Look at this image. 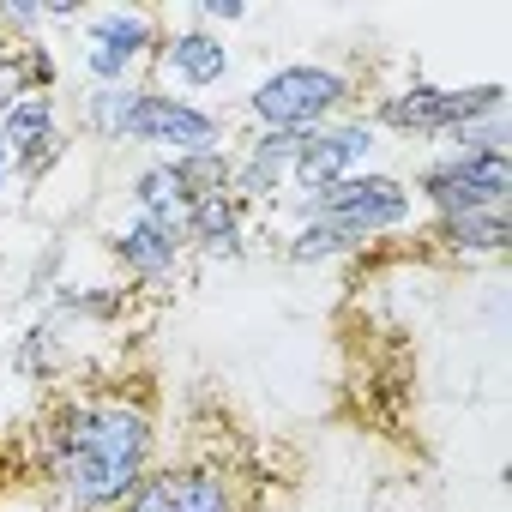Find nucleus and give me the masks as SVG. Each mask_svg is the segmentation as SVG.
<instances>
[{
	"label": "nucleus",
	"mask_w": 512,
	"mask_h": 512,
	"mask_svg": "<svg viewBox=\"0 0 512 512\" xmlns=\"http://www.w3.org/2000/svg\"><path fill=\"white\" fill-rule=\"evenodd\" d=\"M7 181H13V157H7V145H0V193H7Z\"/></svg>",
	"instance_id": "24"
},
{
	"label": "nucleus",
	"mask_w": 512,
	"mask_h": 512,
	"mask_svg": "<svg viewBox=\"0 0 512 512\" xmlns=\"http://www.w3.org/2000/svg\"><path fill=\"white\" fill-rule=\"evenodd\" d=\"M199 19H211V25H241L247 7H241V0H199Z\"/></svg>",
	"instance_id": "23"
},
{
	"label": "nucleus",
	"mask_w": 512,
	"mask_h": 512,
	"mask_svg": "<svg viewBox=\"0 0 512 512\" xmlns=\"http://www.w3.org/2000/svg\"><path fill=\"white\" fill-rule=\"evenodd\" d=\"M7 55H13V43H7V31H0V61H7Z\"/></svg>",
	"instance_id": "25"
},
{
	"label": "nucleus",
	"mask_w": 512,
	"mask_h": 512,
	"mask_svg": "<svg viewBox=\"0 0 512 512\" xmlns=\"http://www.w3.org/2000/svg\"><path fill=\"white\" fill-rule=\"evenodd\" d=\"M127 145H145L157 157H193V151H223V115L187 103V97H169L157 85H145L133 121H127Z\"/></svg>",
	"instance_id": "7"
},
{
	"label": "nucleus",
	"mask_w": 512,
	"mask_h": 512,
	"mask_svg": "<svg viewBox=\"0 0 512 512\" xmlns=\"http://www.w3.org/2000/svg\"><path fill=\"white\" fill-rule=\"evenodd\" d=\"M109 253L127 266V278H139V284H169L175 266L187 260V235H175V229H163V223H151V217H133L127 229L109 235Z\"/></svg>",
	"instance_id": "13"
},
{
	"label": "nucleus",
	"mask_w": 512,
	"mask_h": 512,
	"mask_svg": "<svg viewBox=\"0 0 512 512\" xmlns=\"http://www.w3.org/2000/svg\"><path fill=\"white\" fill-rule=\"evenodd\" d=\"M416 193L434 205V217L506 211V199H512V151H440V157L422 163Z\"/></svg>",
	"instance_id": "5"
},
{
	"label": "nucleus",
	"mask_w": 512,
	"mask_h": 512,
	"mask_svg": "<svg viewBox=\"0 0 512 512\" xmlns=\"http://www.w3.org/2000/svg\"><path fill=\"white\" fill-rule=\"evenodd\" d=\"M428 241L452 260H500L512 247V223L506 211H458V217H434Z\"/></svg>",
	"instance_id": "15"
},
{
	"label": "nucleus",
	"mask_w": 512,
	"mask_h": 512,
	"mask_svg": "<svg viewBox=\"0 0 512 512\" xmlns=\"http://www.w3.org/2000/svg\"><path fill=\"white\" fill-rule=\"evenodd\" d=\"M19 97H31V67H25V49L13 43V55L0 61V115H7Z\"/></svg>",
	"instance_id": "21"
},
{
	"label": "nucleus",
	"mask_w": 512,
	"mask_h": 512,
	"mask_svg": "<svg viewBox=\"0 0 512 512\" xmlns=\"http://www.w3.org/2000/svg\"><path fill=\"white\" fill-rule=\"evenodd\" d=\"M163 31L151 13L115 7V13H91L85 19V43H79V67L91 85H127L151 55H157Z\"/></svg>",
	"instance_id": "6"
},
{
	"label": "nucleus",
	"mask_w": 512,
	"mask_h": 512,
	"mask_svg": "<svg viewBox=\"0 0 512 512\" xmlns=\"http://www.w3.org/2000/svg\"><path fill=\"white\" fill-rule=\"evenodd\" d=\"M410 211H416V193L398 175H368V169L296 199V223H332V229H344L362 247L392 235V229H404Z\"/></svg>",
	"instance_id": "3"
},
{
	"label": "nucleus",
	"mask_w": 512,
	"mask_h": 512,
	"mask_svg": "<svg viewBox=\"0 0 512 512\" xmlns=\"http://www.w3.org/2000/svg\"><path fill=\"white\" fill-rule=\"evenodd\" d=\"M500 109H506V85H464V91H452V85L416 79L404 91H386L368 121L380 133H404V139H452L458 127L488 121Z\"/></svg>",
	"instance_id": "4"
},
{
	"label": "nucleus",
	"mask_w": 512,
	"mask_h": 512,
	"mask_svg": "<svg viewBox=\"0 0 512 512\" xmlns=\"http://www.w3.org/2000/svg\"><path fill=\"white\" fill-rule=\"evenodd\" d=\"M31 512H67V506H61V500H55V506H31Z\"/></svg>",
	"instance_id": "26"
},
{
	"label": "nucleus",
	"mask_w": 512,
	"mask_h": 512,
	"mask_svg": "<svg viewBox=\"0 0 512 512\" xmlns=\"http://www.w3.org/2000/svg\"><path fill=\"white\" fill-rule=\"evenodd\" d=\"M0 145H7V157H13V169L25 181H37L43 169H55L67 157V133H61L55 91H31V97H19L7 115H0Z\"/></svg>",
	"instance_id": "10"
},
{
	"label": "nucleus",
	"mask_w": 512,
	"mask_h": 512,
	"mask_svg": "<svg viewBox=\"0 0 512 512\" xmlns=\"http://www.w3.org/2000/svg\"><path fill=\"white\" fill-rule=\"evenodd\" d=\"M115 512H241V500H235L229 470L169 464V470H145V482Z\"/></svg>",
	"instance_id": "9"
},
{
	"label": "nucleus",
	"mask_w": 512,
	"mask_h": 512,
	"mask_svg": "<svg viewBox=\"0 0 512 512\" xmlns=\"http://www.w3.org/2000/svg\"><path fill=\"white\" fill-rule=\"evenodd\" d=\"M374 151H380V127L368 115H338V121L314 127V133H302L296 139V163H290L296 199L302 193H320V187H332L344 175H362V163Z\"/></svg>",
	"instance_id": "8"
},
{
	"label": "nucleus",
	"mask_w": 512,
	"mask_h": 512,
	"mask_svg": "<svg viewBox=\"0 0 512 512\" xmlns=\"http://www.w3.org/2000/svg\"><path fill=\"white\" fill-rule=\"evenodd\" d=\"M157 422L145 398H73L43 422V476L67 512H115L151 470Z\"/></svg>",
	"instance_id": "1"
},
{
	"label": "nucleus",
	"mask_w": 512,
	"mask_h": 512,
	"mask_svg": "<svg viewBox=\"0 0 512 512\" xmlns=\"http://www.w3.org/2000/svg\"><path fill=\"white\" fill-rule=\"evenodd\" d=\"M350 79L326 61H290L272 67L260 85L247 91V115L260 121L266 133H314L326 121H338L350 109Z\"/></svg>",
	"instance_id": "2"
},
{
	"label": "nucleus",
	"mask_w": 512,
	"mask_h": 512,
	"mask_svg": "<svg viewBox=\"0 0 512 512\" xmlns=\"http://www.w3.org/2000/svg\"><path fill=\"white\" fill-rule=\"evenodd\" d=\"M151 61L163 67V79H175V85H187V91H217V85L229 79V67H235L229 43H223L217 31H205V25H187V31L163 37Z\"/></svg>",
	"instance_id": "12"
},
{
	"label": "nucleus",
	"mask_w": 512,
	"mask_h": 512,
	"mask_svg": "<svg viewBox=\"0 0 512 512\" xmlns=\"http://www.w3.org/2000/svg\"><path fill=\"white\" fill-rule=\"evenodd\" d=\"M55 272H61V241H49V247H43V260L31 266L25 296H55Z\"/></svg>",
	"instance_id": "22"
},
{
	"label": "nucleus",
	"mask_w": 512,
	"mask_h": 512,
	"mask_svg": "<svg viewBox=\"0 0 512 512\" xmlns=\"http://www.w3.org/2000/svg\"><path fill=\"white\" fill-rule=\"evenodd\" d=\"M296 139L302 133H253L241 151H229V193L241 205H260L272 193L290 187V163H296Z\"/></svg>",
	"instance_id": "11"
},
{
	"label": "nucleus",
	"mask_w": 512,
	"mask_h": 512,
	"mask_svg": "<svg viewBox=\"0 0 512 512\" xmlns=\"http://www.w3.org/2000/svg\"><path fill=\"white\" fill-rule=\"evenodd\" d=\"M187 247H199L205 260H241V247H247V205L235 193H199L187 205Z\"/></svg>",
	"instance_id": "14"
},
{
	"label": "nucleus",
	"mask_w": 512,
	"mask_h": 512,
	"mask_svg": "<svg viewBox=\"0 0 512 512\" xmlns=\"http://www.w3.org/2000/svg\"><path fill=\"white\" fill-rule=\"evenodd\" d=\"M61 332H67V326L43 314V320L19 338V350H13V374H25V380H49V374H61V356H67V350H61Z\"/></svg>",
	"instance_id": "20"
},
{
	"label": "nucleus",
	"mask_w": 512,
	"mask_h": 512,
	"mask_svg": "<svg viewBox=\"0 0 512 512\" xmlns=\"http://www.w3.org/2000/svg\"><path fill=\"white\" fill-rule=\"evenodd\" d=\"M362 241H350L344 229H332V223H296L290 229V241H284V260L290 266H332V260H344V253H356Z\"/></svg>",
	"instance_id": "19"
},
{
	"label": "nucleus",
	"mask_w": 512,
	"mask_h": 512,
	"mask_svg": "<svg viewBox=\"0 0 512 512\" xmlns=\"http://www.w3.org/2000/svg\"><path fill=\"white\" fill-rule=\"evenodd\" d=\"M133 217H151V223H163V229H175V235H187V205H193V187L181 181V169L169 163V157H157V163H145L139 175H133Z\"/></svg>",
	"instance_id": "16"
},
{
	"label": "nucleus",
	"mask_w": 512,
	"mask_h": 512,
	"mask_svg": "<svg viewBox=\"0 0 512 512\" xmlns=\"http://www.w3.org/2000/svg\"><path fill=\"white\" fill-rule=\"evenodd\" d=\"M139 97H145V85H139V79H127V85H91V91H85V103H79L85 133H91V139H103V145H127V121H133Z\"/></svg>",
	"instance_id": "17"
},
{
	"label": "nucleus",
	"mask_w": 512,
	"mask_h": 512,
	"mask_svg": "<svg viewBox=\"0 0 512 512\" xmlns=\"http://www.w3.org/2000/svg\"><path fill=\"white\" fill-rule=\"evenodd\" d=\"M127 314V290H103V284H91V290H73V284H55V296H49V320H91V326H109V320H121Z\"/></svg>",
	"instance_id": "18"
}]
</instances>
